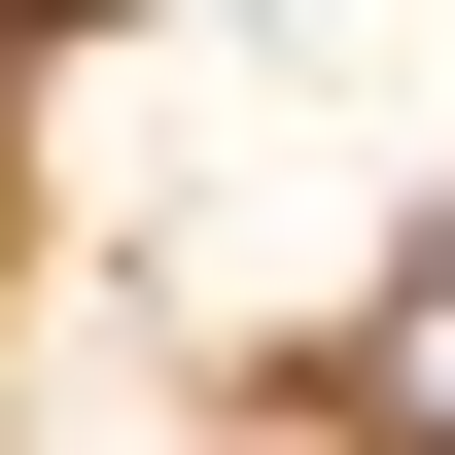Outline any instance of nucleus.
<instances>
[{
  "label": "nucleus",
  "mask_w": 455,
  "mask_h": 455,
  "mask_svg": "<svg viewBox=\"0 0 455 455\" xmlns=\"http://www.w3.org/2000/svg\"><path fill=\"white\" fill-rule=\"evenodd\" d=\"M0 36H70V0H0Z\"/></svg>",
  "instance_id": "nucleus-2"
},
{
  "label": "nucleus",
  "mask_w": 455,
  "mask_h": 455,
  "mask_svg": "<svg viewBox=\"0 0 455 455\" xmlns=\"http://www.w3.org/2000/svg\"><path fill=\"white\" fill-rule=\"evenodd\" d=\"M350 386H386V455H455V211H420V281H386V350H350Z\"/></svg>",
  "instance_id": "nucleus-1"
}]
</instances>
